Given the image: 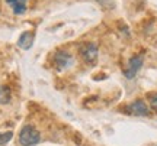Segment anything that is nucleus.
<instances>
[{
  "label": "nucleus",
  "mask_w": 157,
  "mask_h": 146,
  "mask_svg": "<svg viewBox=\"0 0 157 146\" xmlns=\"http://www.w3.org/2000/svg\"><path fill=\"white\" fill-rule=\"evenodd\" d=\"M12 136H13V133H12V132H5V133H0V146L6 145V143L12 139Z\"/></svg>",
  "instance_id": "9"
},
{
  "label": "nucleus",
  "mask_w": 157,
  "mask_h": 146,
  "mask_svg": "<svg viewBox=\"0 0 157 146\" xmlns=\"http://www.w3.org/2000/svg\"><path fill=\"white\" fill-rule=\"evenodd\" d=\"M6 3L12 7L15 15H23L28 7V0H6Z\"/></svg>",
  "instance_id": "6"
},
{
  "label": "nucleus",
  "mask_w": 157,
  "mask_h": 146,
  "mask_svg": "<svg viewBox=\"0 0 157 146\" xmlns=\"http://www.w3.org/2000/svg\"><path fill=\"white\" fill-rule=\"evenodd\" d=\"M12 98V93L10 88L6 87V85H0V106L3 104H7Z\"/></svg>",
  "instance_id": "8"
},
{
  "label": "nucleus",
  "mask_w": 157,
  "mask_h": 146,
  "mask_svg": "<svg viewBox=\"0 0 157 146\" xmlns=\"http://www.w3.org/2000/svg\"><path fill=\"white\" fill-rule=\"evenodd\" d=\"M148 103H150V107L157 113V93H153L148 96Z\"/></svg>",
  "instance_id": "10"
},
{
  "label": "nucleus",
  "mask_w": 157,
  "mask_h": 146,
  "mask_svg": "<svg viewBox=\"0 0 157 146\" xmlns=\"http://www.w3.org/2000/svg\"><path fill=\"white\" fill-rule=\"evenodd\" d=\"M96 2H99V3H101L103 7H106V9L108 7H113V6H115L112 0H96Z\"/></svg>",
  "instance_id": "11"
},
{
  "label": "nucleus",
  "mask_w": 157,
  "mask_h": 146,
  "mask_svg": "<svg viewBox=\"0 0 157 146\" xmlns=\"http://www.w3.org/2000/svg\"><path fill=\"white\" fill-rule=\"evenodd\" d=\"M78 54L82 56L86 64L89 65H93L96 61H98V55H99V49H98V45L93 44V42H87V44H83V45L78 48Z\"/></svg>",
  "instance_id": "2"
},
{
  "label": "nucleus",
  "mask_w": 157,
  "mask_h": 146,
  "mask_svg": "<svg viewBox=\"0 0 157 146\" xmlns=\"http://www.w3.org/2000/svg\"><path fill=\"white\" fill-rule=\"evenodd\" d=\"M32 44H34V32H31V30L23 32L17 39V46L22 48V49H29L32 46Z\"/></svg>",
  "instance_id": "7"
},
{
  "label": "nucleus",
  "mask_w": 157,
  "mask_h": 146,
  "mask_svg": "<svg viewBox=\"0 0 157 146\" xmlns=\"http://www.w3.org/2000/svg\"><path fill=\"white\" fill-rule=\"evenodd\" d=\"M124 112L131 114V116H143V117L150 114L148 107H147V104L143 100H135L132 103H129L128 106L124 109Z\"/></svg>",
  "instance_id": "4"
},
{
  "label": "nucleus",
  "mask_w": 157,
  "mask_h": 146,
  "mask_svg": "<svg viewBox=\"0 0 157 146\" xmlns=\"http://www.w3.org/2000/svg\"><path fill=\"white\" fill-rule=\"evenodd\" d=\"M54 62L58 69H66L73 65V56L66 49H57L54 54Z\"/></svg>",
  "instance_id": "3"
},
{
  "label": "nucleus",
  "mask_w": 157,
  "mask_h": 146,
  "mask_svg": "<svg viewBox=\"0 0 157 146\" xmlns=\"http://www.w3.org/2000/svg\"><path fill=\"white\" fill-rule=\"evenodd\" d=\"M143 62H144V58L143 55H134L132 58H129L128 61V67L125 68V71H124V75L127 77L128 80L134 78L137 73L140 71V68L143 67Z\"/></svg>",
  "instance_id": "5"
},
{
  "label": "nucleus",
  "mask_w": 157,
  "mask_h": 146,
  "mask_svg": "<svg viewBox=\"0 0 157 146\" xmlns=\"http://www.w3.org/2000/svg\"><path fill=\"white\" fill-rule=\"evenodd\" d=\"M41 142V133L34 126L26 124L19 132V143L22 146H35Z\"/></svg>",
  "instance_id": "1"
}]
</instances>
